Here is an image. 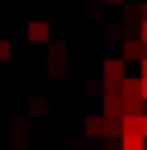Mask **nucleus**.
Instances as JSON below:
<instances>
[{
  "mask_svg": "<svg viewBox=\"0 0 147 150\" xmlns=\"http://www.w3.org/2000/svg\"><path fill=\"white\" fill-rule=\"evenodd\" d=\"M26 35L32 38V40H49V23L46 20H32L26 26Z\"/></svg>",
  "mask_w": 147,
  "mask_h": 150,
  "instance_id": "20e7f679",
  "label": "nucleus"
},
{
  "mask_svg": "<svg viewBox=\"0 0 147 150\" xmlns=\"http://www.w3.org/2000/svg\"><path fill=\"white\" fill-rule=\"evenodd\" d=\"M141 43H144V40H141ZM144 58H147V43H144ZM144 58H141V61H144Z\"/></svg>",
  "mask_w": 147,
  "mask_h": 150,
  "instance_id": "412c9836",
  "label": "nucleus"
},
{
  "mask_svg": "<svg viewBox=\"0 0 147 150\" xmlns=\"http://www.w3.org/2000/svg\"><path fill=\"white\" fill-rule=\"evenodd\" d=\"M29 112L43 115V112H46V98H32V101H29Z\"/></svg>",
  "mask_w": 147,
  "mask_h": 150,
  "instance_id": "f8f14e48",
  "label": "nucleus"
},
{
  "mask_svg": "<svg viewBox=\"0 0 147 150\" xmlns=\"http://www.w3.org/2000/svg\"><path fill=\"white\" fill-rule=\"evenodd\" d=\"M121 95V81H104V98H118Z\"/></svg>",
  "mask_w": 147,
  "mask_h": 150,
  "instance_id": "9d476101",
  "label": "nucleus"
},
{
  "mask_svg": "<svg viewBox=\"0 0 147 150\" xmlns=\"http://www.w3.org/2000/svg\"><path fill=\"white\" fill-rule=\"evenodd\" d=\"M107 3H121V0H107Z\"/></svg>",
  "mask_w": 147,
  "mask_h": 150,
  "instance_id": "4be33fe9",
  "label": "nucleus"
},
{
  "mask_svg": "<svg viewBox=\"0 0 147 150\" xmlns=\"http://www.w3.org/2000/svg\"><path fill=\"white\" fill-rule=\"evenodd\" d=\"M64 55H66V43L64 40H49V58L52 61H64Z\"/></svg>",
  "mask_w": 147,
  "mask_h": 150,
  "instance_id": "1a4fd4ad",
  "label": "nucleus"
},
{
  "mask_svg": "<svg viewBox=\"0 0 147 150\" xmlns=\"http://www.w3.org/2000/svg\"><path fill=\"white\" fill-rule=\"evenodd\" d=\"M104 93V81H87V95H98Z\"/></svg>",
  "mask_w": 147,
  "mask_h": 150,
  "instance_id": "4468645a",
  "label": "nucleus"
},
{
  "mask_svg": "<svg viewBox=\"0 0 147 150\" xmlns=\"http://www.w3.org/2000/svg\"><path fill=\"white\" fill-rule=\"evenodd\" d=\"M84 133L87 136H107V118L104 115H87L84 118Z\"/></svg>",
  "mask_w": 147,
  "mask_h": 150,
  "instance_id": "f03ea898",
  "label": "nucleus"
},
{
  "mask_svg": "<svg viewBox=\"0 0 147 150\" xmlns=\"http://www.w3.org/2000/svg\"><path fill=\"white\" fill-rule=\"evenodd\" d=\"M9 55H12V43L6 38H0V61H9Z\"/></svg>",
  "mask_w": 147,
  "mask_h": 150,
  "instance_id": "2eb2a0df",
  "label": "nucleus"
},
{
  "mask_svg": "<svg viewBox=\"0 0 147 150\" xmlns=\"http://www.w3.org/2000/svg\"><path fill=\"white\" fill-rule=\"evenodd\" d=\"M141 98H147V78H141Z\"/></svg>",
  "mask_w": 147,
  "mask_h": 150,
  "instance_id": "f3484780",
  "label": "nucleus"
},
{
  "mask_svg": "<svg viewBox=\"0 0 147 150\" xmlns=\"http://www.w3.org/2000/svg\"><path fill=\"white\" fill-rule=\"evenodd\" d=\"M141 118L144 115H124V121H121L124 124V136H136V133L141 136Z\"/></svg>",
  "mask_w": 147,
  "mask_h": 150,
  "instance_id": "6e6552de",
  "label": "nucleus"
},
{
  "mask_svg": "<svg viewBox=\"0 0 147 150\" xmlns=\"http://www.w3.org/2000/svg\"><path fill=\"white\" fill-rule=\"evenodd\" d=\"M141 78H147V58L141 61Z\"/></svg>",
  "mask_w": 147,
  "mask_h": 150,
  "instance_id": "6ab92c4d",
  "label": "nucleus"
},
{
  "mask_svg": "<svg viewBox=\"0 0 147 150\" xmlns=\"http://www.w3.org/2000/svg\"><path fill=\"white\" fill-rule=\"evenodd\" d=\"M121 150H147V139L144 136H121Z\"/></svg>",
  "mask_w": 147,
  "mask_h": 150,
  "instance_id": "0eeeda50",
  "label": "nucleus"
},
{
  "mask_svg": "<svg viewBox=\"0 0 147 150\" xmlns=\"http://www.w3.org/2000/svg\"><path fill=\"white\" fill-rule=\"evenodd\" d=\"M124 18H127V20H136V18H141V9H139L136 3H127V6H124Z\"/></svg>",
  "mask_w": 147,
  "mask_h": 150,
  "instance_id": "ddd939ff",
  "label": "nucleus"
},
{
  "mask_svg": "<svg viewBox=\"0 0 147 150\" xmlns=\"http://www.w3.org/2000/svg\"><path fill=\"white\" fill-rule=\"evenodd\" d=\"M139 32H141V40L147 43V20H141V23H139Z\"/></svg>",
  "mask_w": 147,
  "mask_h": 150,
  "instance_id": "dca6fc26",
  "label": "nucleus"
},
{
  "mask_svg": "<svg viewBox=\"0 0 147 150\" xmlns=\"http://www.w3.org/2000/svg\"><path fill=\"white\" fill-rule=\"evenodd\" d=\"M141 136H144V139H147V115H144V118H141Z\"/></svg>",
  "mask_w": 147,
  "mask_h": 150,
  "instance_id": "a211bd4d",
  "label": "nucleus"
},
{
  "mask_svg": "<svg viewBox=\"0 0 147 150\" xmlns=\"http://www.w3.org/2000/svg\"><path fill=\"white\" fill-rule=\"evenodd\" d=\"M104 118H124V95L104 98Z\"/></svg>",
  "mask_w": 147,
  "mask_h": 150,
  "instance_id": "7ed1b4c3",
  "label": "nucleus"
},
{
  "mask_svg": "<svg viewBox=\"0 0 147 150\" xmlns=\"http://www.w3.org/2000/svg\"><path fill=\"white\" fill-rule=\"evenodd\" d=\"M46 69H49V75L61 78V75L66 72V64H64V61H52V58H49V67H46Z\"/></svg>",
  "mask_w": 147,
  "mask_h": 150,
  "instance_id": "9b49d317",
  "label": "nucleus"
},
{
  "mask_svg": "<svg viewBox=\"0 0 147 150\" xmlns=\"http://www.w3.org/2000/svg\"><path fill=\"white\" fill-rule=\"evenodd\" d=\"M121 95L124 98H141V75L139 78H124L121 81Z\"/></svg>",
  "mask_w": 147,
  "mask_h": 150,
  "instance_id": "39448f33",
  "label": "nucleus"
},
{
  "mask_svg": "<svg viewBox=\"0 0 147 150\" xmlns=\"http://www.w3.org/2000/svg\"><path fill=\"white\" fill-rule=\"evenodd\" d=\"M141 20H147V3L141 6Z\"/></svg>",
  "mask_w": 147,
  "mask_h": 150,
  "instance_id": "aec40b11",
  "label": "nucleus"
},
{
  "mask_svg": "<svg viewBox=\"0 0 147 150\" xmlns=\"http://www.w3.org/2000/svg\"><path fill=\"white\" fill-rule=\"evenodd\" d=\"M124 58L141 61V58H144V43L136 40V38H127V40H124Z\"/></svg>",
  "mask_w": 147,
  "mask_h": 150,
  "instance_id": "423d86ee",
  "label": "nucleus"
},
{
  "mask_svg": "<svg viewBox=\"0 0 147 150\" xmlns=\"http://www.w3.org/2000/svg\"><path fill=\"white\" fill-rule=\"evenodd\" d=\"M124 61L121 58H107L104 61V81H124Z\"/></svg>",
  "mask_w": 147,
  "mask_h": 150,
  "instance_id": "f257e3e1",
  "label": "nucleus"
}]
</instances>
